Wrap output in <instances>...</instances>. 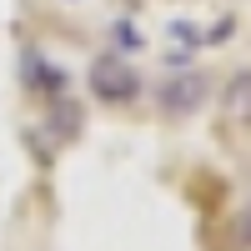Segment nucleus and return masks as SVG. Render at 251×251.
<instances>
[{"instance_id": "423d86ee", "label": "nucleus", "mask_w": 251, "mask_h": 251, "mask_svg": "<svg viewBox=\"0 0 251 251\" xmlns=\"http://www.w3.org/2000/svg\"><path fill=\"white\" fill-rule=\"evenodd\" d=\"M231 246L236 251H251V201L241 206V216L231 221Z\"/></svg>"}, {"instance_id": "0eeeda50", "label": "nucleus", "mask_w": 251, "mask_h": 251, "mask_svg": "<svg viewBox=\"0 0 251 251\" xmlns=\"http://www.w3.org/2000/svg\"><path fill=\"white\" fill-rule=\"evenodd\" d=\"M231 30H236V20L226 15V20H216V25H211V35H206V40H226V35H231Z\"/></svg>"}, {"instance_id": "7ed1b4c3", "label": "nucleus", "mask_w": 251, "mask_h": 251, "mask_svg": "<svg viewBox=\"0 0 251 251\" xmlns=\"http://www.w3.org/2000/svg\"><path fill=\"white\" fill-rule=\"evenodd\" d=\"M20 80H25V91L40 96V100H55V96L71 91V75L60 71V66H50L40 50H25V55H20Z\"/></svg>"}, {"instance_id": "20e7f679", "label": "nucleus", "mask_w": 251, "mask_h": 251, "mask_svg": "<svg viewBox=\"0 0 251 251\" xmlns=\"http://www.w3.org/2000/svg\"><path fill=\"white\" fill-rule=\"evenodd\" d=\"M221 111L226 121H251V71H236L221 91Z\"/></svg>"}, {"instance_id": "39448f33", "label": "nucleus", "mask_w": 251, "mask_h": 251, "mask_svg": "<svg viewBox=\"0 0 251 251\" xmlns=\"http://www.w3.org/2000/svg\"><path fill=\"white\" fill-rule=\"evenodd\" d=\"M50 131H55L60 141H71V136L80 131V106H71L66 96H55V100H50Z\"/></svg>"}, {"instance_id": "f03ea898", "label": "nucleus", "mask_w": 251, "mask_h": 251, "mask_svg": "<svg viewBox=\"0 0 251 251\" xmlns=\"http://www.w3.org/2000/svg\"><path fill=\"white\" fill-rule=\"evenodd\" d=\"M206 100H211V80H206L201 71H176L171 80H161V91H156V106L161 116H171V121H186V116H196Z\"/></svg>"}, {"instance_id": "f257e3e1", "label": "nucleus", "mask_w": 251, "mask_h": 251, "mask_svg": "<svg viewBox=\"0 0 251 251\" xmlns=\"http://www.w3.org/2000/svg\"><path fill=\"white\" fill-rule=\"evenodd\" d=\"M86 86H91V96L100 100V106H131V100L141 96V71L131 66V60H121L116 50H106V55L91 60Z\"/></svg>"}]
</instances>
